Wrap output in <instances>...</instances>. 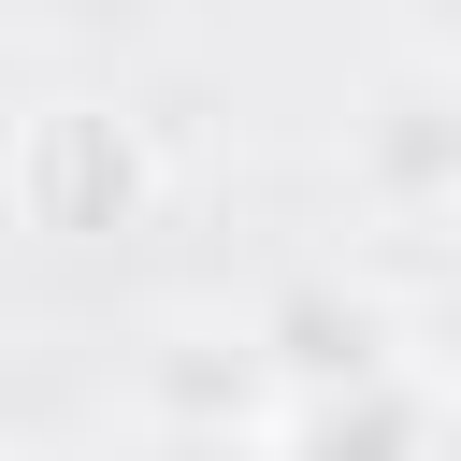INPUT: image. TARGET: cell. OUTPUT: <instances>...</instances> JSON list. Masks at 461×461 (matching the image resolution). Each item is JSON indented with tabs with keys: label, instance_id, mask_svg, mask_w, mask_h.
I'll use <instances>...</instances> for the list:
<instances>
[{
	"label": "cell",
	"instance_id": "cell-1",
	"mask_svg": "<svg viewBox=\"0 0 461 461\" xmlns=\"http://www.w3.org/2000/svg\"><path fill=\"white\" fill-rule=\"evenodd\" d=\"M245 346H259L274 403H331V389H375V375H403V317H389L375 288H346V274H303V288H274V303L245 317Z\"/></svg>",
	"mask_w": 461,
	"mask_h": 461
},
{
	"label": "cell",
	"instance_id": "cell-2",
	"mask_svg": "<svg viewBox=\"0 0 461 461\" xmlns=\"http://www.w3.org/2000/svg\"><path fill=\"white\" fill-rule=\"evenodd\" d=\"M130 418H144V432L259 447V432H274V375H259L245 317H158V346L130 360Z\"/></svg>",
	"mask_w": 461,
	"mask_h": 461
},
{
	"label": "cell",
	"instance_id": "cell-3",
	"mask_svg": "<svg viewBox=\"0 0 461 461\" xmlns=\"http://www.w3.org/2000/svg\"><path fill=\"white\" fill-rule=\"evenodd\" d=\"M14 202H29L43 230H115V216L144 202V130H130L115 101H43L29 144H14Z\"/></svg>",
	"mask_w": 461,
	"mask_h": 461
},
{
	"label": "cell",
	"instance_id": "cell-4",
	"mask_svg": "<svg viewBox=\"0 0 461 461\" xmlns=\"http://www.w3.org/2000/svg\"><path fill=\"white\" fill-rule=\"evenodd\" d=\"M259 447H274V461H432V389H418V360H403V375H375V389L274 403Z\"/></svg>",
	"mask_w": 461,
	"mask_h": 461
},
{
	"label": "cell",
	"instance_id": "cell-5",
	"mask_svg": "<svg viewBox=\"0 0 461 461\" xmlns=\"http://www.w3.org/2000/svg\"><path fill=\"white\" fill-rule=\"evenodd\" d=\"M375 187H389V216H403V230H432V216H447V101H432V86H403V101H389V130H375Z\"/></svg>",
	"mask_w": 461,
	"mask_h": 461
},
{
	"label": "cell",
	"instance_id": "cell-6",
	"mask_svg": "<svg viewBox=\"0 0 461 461\" xmlns=\"http://www.w3.org/2000/svg\"><path fill=\"white\" fill-rule=\"evenodd\" d=\"M130 461H259V447H216V432H130Z\"/></svg>",
	"mask_w": 461,
	"mask_h": 461
},
{
	"label": "cell",
	"instance_id": "cell-7",
	"mask_svg": "<svg viewBox=\"0 0 461 461\" xmlns=\"http://www.w3.org/2000/svg\"><path fill=\"white\" fill-rule=\"evenodd\" d=\"M0 461H72V447H43V432H0Z\"/></svg>",
	"mask_w": 461,
	"mask_h": 461
}]
</instances>
